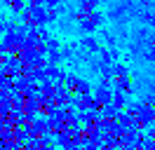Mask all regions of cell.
Listing matches in <instances>:
<instances>
[{"label":"cell","mask_w":155,"mask_h":150,"mask_svg":"<svg viewBox=\"0 0 155 150\" xmlns=\"http://www.w3.org/2000/svg\"><path fill=\"white\" fill-rule=\"evenodd\" d=\"M66 89L75 94H92V84L82 77H78V75H71V77H66Z\"/></svg>","instance_id":"6da1fadb"},{"label":"cell","mask_w":155,"mask_h":150,"mask_svg":"<svg viewBox=\"0 0 155 150\" xmlns=\"http://www.w3.org/2000/svg\"><path fill=\"white\" fill-rule=\"evenodd\" d=\"M94 101L99 103V106H108L110 103V99H113V89H110V84H108V80H101V84H99L97 89H94Z\"/></svg>","instance_id":"7a4b0ae2"},{"label":"cell","mask_w":155,"mask_h":150,"mask_svg":"<svg viewBox=\"0 0 155 150\" xmlns=\"http://www.w3.org/2000/svg\"><path fill=\"white\" fill-rule=\"evenodd\" d=\"M75 108L80 112H87V110H101V106L94 101V96L92 94H78L75 99Z\"/></svg>","instance_id":"3957f363"},{"label":"cell","mask_w":155,"mask_h":150,"mask_svg":"<svg viewBox=\"0 0 155 150\" xmlns=\"http://www.w3.org/2000/svg\"><path fill=\"white\" fill-rule=\"evenodd\" d=\"M129 70H127V66H122V64H110V77L113 80H120V77H129Z\"/></svg>","instance_id":"277c9868"},{"label":"cell","mask_w":155,"mask_h":150,"mask_svg":"<svg viewBox=\"0 0 155 150\" xmlns=\"http://www.w3.org/2000/svg\"><path fill=\"white\" fill-rule=\"evenodd\" d=\"M110 106L113 108H117V110H122L127 106V96L122 92H113V99H110Z\"/></svg>","instance_id":"5b68a950"},{"label":"cell","mask_w":155,"mask_h":150,"mask_svg":"<svg viewBox=\"0 0 155 150\" xmlns=\"http://www.w3.org/2000/svg\"><path fill=\"white\" fill-rule=\"evenodd\" d=\"M115 84H117V92L132 94V80L129 77H120V80H115Z\"/></svg>","instance_id":"8992f818"},{"label":"cell","mask_w":155,"mask_h":150,"mask_svg":"<svg viewBox=\"0 0 155 150\" xmlns=\"http://www.w3.org/2000/svg\"><path fill=\"white\" fill-rule=\"evenodd\" d=\"M45 75H49V77H52V80H57V82H64V80H66V73H64V70H59V68H54V66H49Z\"/></svg>","instance_id":"52a82bcc"},{"label":"cell","mask_w":155,"mask_h":150,"mask_svg":"<svg viewBox=\"0 0 155 150\" xmlns=\"http://www.w3.org/2000/svg\"><path fill=\"white\" fill-rule=\"evenodd\" d=\"M87 19L89 21H92V24H94V26H101V24H104V14H101V12H97V9H92V12H87Z\"/></svg>","instance_id":"ba28073f"},{"label":"cell","mask_w":155,"mask_h":150,"mask_svg":"<svg viewBox=\"0 0 155 150\" xmlns=\"http://www.w3.org/2000/svg\"><path fill=\"white\" fill-rule=\"evenodd\" d=\"M80 31H82L85 35H92V33L97 31V26H94V24H92L89 19H82V21H80Z\"/></svg>","instance_id":"9c48e42d"},{"label":"cell","mask_w":155,"mask_h":150,"mask_svg":"<svg viewBox=\"0 0 155 150\" xmlns=\"http://www.w3.org/2000/svg\"><path fill=\"white\" fill-rule=\"evenodd\" d=\"M42 134H45V122H35V124L31 127V136H33V139H40Z\"/></svg>","instance_id":"30bf717a"},{"label":"cell","mask_w":155,"mask_h":150,"mask_svg":"<svg viewBox=\"0 0 155 150\" xmlns=\"http://www.w3.org/2000/svg\"><path fill=\"white\" fill-rule=\"evenodd\" d=\"M82 45H85V49H89V52H101V47H99V42L94 38H85Z\"/></svg>","instance_id":"8fae6325"},{"label":"cell","mask_w":155,"mask_h":150,"mask_svg":"<svg viewBox=\"0 0 155 150\" xmlns=\"http://www.w3.org/2000/svg\"><path fill=\"white\" fill-rule=\"evenodd\" d=\"M99 0H80V9L82 12H92V9H97Z\"/></svg>","instance_id":"7c38bea8"},{"label":"cell","mask_w":155,"mask_h":150,"mask_svg":"<svg viewBox=\"0 0 155 150\" xmlns=\"http://www.w3.org/2000/svg\"><path fill=\"white\" fill-rule=\"evenodd\" d=\"M33 17H35V21H38V24H45V21H47V14H45V12H42V9H33Z\"/></svg>","instance_id":"4fadbf2b"},{"label":"cell","mask_w":155,"mask_h":150,"mask_svg":"<svg viewBox=\"0 0 155 150\" xmlns=\"http://www.w3.org/2000/svg\"><path fill=\"white\" fill-rule=\"evenodd\" d=\"M143 59H146V61H155V47H148V49H146Z\"/></svg>","instance_id":"5bb4252c"},{"label":"cell","mask_w":155,"mask_h":150,"mask_svg":"<svg viewBox=\"0 0 155 150\" xmlns=\"http://www.w3.org/2000/svg\"><path fill=\"white\" fill-rule=\"evenodd\" d=\"M61 59H64V54H59V52H52V54H49V61H52V64H59Z\"/></svg>","instance_id":"9a60e30c"},{"label":"cell","mask_w":155,"mask_h":150,"mask_svg":"<svg viewBox=\"0 0 155 150\" xmlns=\"http://www.w3.org/2000/svg\"><path fill=\"white\" fill-rule=\"evenodd\" d=\"M49 52H57V49H59V42H54V40H49Z\"/></svg>","instance_id":"2e32d148"},{"label":"cell","mask_w":155,"mask_h":150,"mask_svg":"<svg viewBox=\"0 0 155 150\" xmlns=\"http://www.w3.org/2000/svg\"><path fill=\"white\" fill-rule=\"evenodd\" d=\"M148 24H150V26L155 28V14H153V17H150V21H148Z\"/></svg>","instance_id":"e0dca14e"},{"label":"cell","mask_w":155,"mask_h":150,"mask_svg":"<svg viewBox=\"0 0 155 150\" xmlns=\"http://www.w3.org/2000/svg\"><path fill=\"white\" fill-rule=\"evenodd\" d=\"M47 2H49V5H57V2H59V0H47Z\"/></svg>","instance_id":"ac0fdd59"},{"label":"cell","mask_w":155,"mask_h":150,"mask_svg":"<svg viewBox=\"0 0 155 150\" xmlns=\"http://www.w3.org/2000/svg\"><path fill=\"white\" fill-rule=\"evenodd\" d=\"M40 2H42V0H33V5H40Z\"/></svg>","instance_id":"d6986e66"},{"label":"cell","mask_w":155,"mask_h":150,"mask_svg":"<svg viewBox=\"0 0 155 150\" xmlns=\"http://www.w3.org/2000/svg\"><path fill=\"white\" fill-rule=\"evenodd\" d=\"M113 2H120V0H113Z\"/></svg>","instance_id":"ffe728a7"},{"label":"cell","mask_w":155,"mask_h":150,"mask_svg":"<svg viewBox=\"0 0 155 150\" xmlns=\"http://www.w3.org/2000/svg\"><path fill=\"white\" fill-rule=\"evenodd\" d=\"M47 150H54V148H47Z\"/></svg>","instance_id":"44dd1931"}]
</instances>
